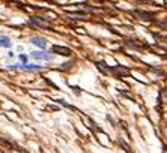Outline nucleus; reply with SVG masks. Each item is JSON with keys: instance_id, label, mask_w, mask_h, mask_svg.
<instances>
[{"instance_id": "1", "label": "nucleus", "mask_w": 167, "mask_h": 153, "mask_svg": "<svg viewBox=\"0 0 167 153\" xmlns=\"http://www.w3.org/2000/svg\"><path fill=\"white\" fill-rule=\"evenodd\" d=\"M30 24H32V26H36L39 29H51V24H50L48 21H44L42 18H39V17H32Z\"/></svg>"}, {"instance_id": "2", "label": "nucleus", "mask_w": 167, "mask_h": 153, "mask_svg": "<svg viewBox=\"0 0 167 153\" xmlns=\"http://www.w3.org/2000/svg\"><path fill=\"white\" fill-rule=\"evenodd\" d=\"M111 71H113L117 77H128V75H130V71L127 68H124V66H114V68H111Z\"/></svg>"}, {"instance_id": "3", "label": "nucleus", "mask_w": 167, "mask_h": 153, "mask_svg": "<svg viewBox=\"0 0 167 153\" xmlns=\"http://www.w3.org/2000/svg\"><path fill=\"white\" fill-rule=\"evenodd\" d=\"M53 53L60 54V56H71V50L66 47H60V45H54L53 47Z\"/></svg>"}, {"instance_id": "4", "label": "nucleus", "mask_w": 167, "mask_h": 153, "mask_svg": "<svg viewBox=\"0 0 167 153\" xmlns=\"http://www.w3.org/2000/svg\"><path fill=\"white\" fill-rule=\"evenodd\" d=\"M30 42L35 44L39 48H45V47H47V41H45L44 38H41V36H33V38L30 39Z\"/></svg>"}, {"instance_id": "5", "label": "nucleus", "mask_w": 167, "mask_h": 153, "mask_svg": "<svg viewBox=\"0 0 167 153\" xmlns=\"http://www.w3.org/2000/svg\"><path fill=\"white\" fill-rule=\"evenodd\" d=\"M134 15H137L139 18H142V20H152L154 18V12H146V11H134L132 12Z\"/></svg>"}, {"instance_id": "6", "label": "nucleus", "mask_w": 167, "mask_h": 153, "mask_svg": "<svg viewBox=\"0 0 167 153\" xmlns=\"http://www.w3.org/2000/svg\"><path fill=\"white\" fill-rule=\"evenodd\" d=\"M30 56L35 57V59H45V60H51V59H53L51 56H48V54H45V53H42V51H35V53H32Z\"/></svg>"}, {"instance_id": "7", "label": "nucleus", "mask_w": 167, "mask_h": 153, "mask_svg": "<svg viewBox=\"0 0 167 153\" xmlns=\"http://www.w3.org/2000/svg\"><path fill=\"white\" fill-rule=\"evenodd\" d=\"M18 68H21V69H29V71H41V66H36V65H21V66H18Z\"/></svg>"}, {"instance_id": "8", "label": "nucleus", "mask_w": 167, "mask_h": 153, "mask_svg": "<svg viewBox=\"0 0 167 153\" xmlns=\"http://www.w3.org/2000/svg\"><path fill=\"white\" fill-rule=\"evenodd\" d=\"M0 47H5V48L11 47V41H9L6 36H2V38H0Z\"/></svg>"}, {"instance_id": "9", "label": "nucleus", "mask_w": 167, "mask_h": 153, "mask_svg": "<svg viewBox=\"0 0 167 153\" xmlns=\"http://www.w3.org/2000/svg\"><path fill=\"white\" fill-rule=\"evenodd\" d=\"M0 144H3V146H6V147H17V144H14V143H11V141H6V140H2V138H0Z\"/></svg>"}, {"instance_id": "10", "label": "nucleus", "mask_w": 167, "mask_h": 153, "mask_svg": "<svg viewBox=\"0 0 167 153\" xmlns=\"http://www.w3.org/2000/svg\"><path fill=\"white\" fill-rule=\"evenodd\" d=\"M20 59H21V62H23L24 65L27 63V56H26V54H21V56H20Z\"/></svg>"}]
</instances>
